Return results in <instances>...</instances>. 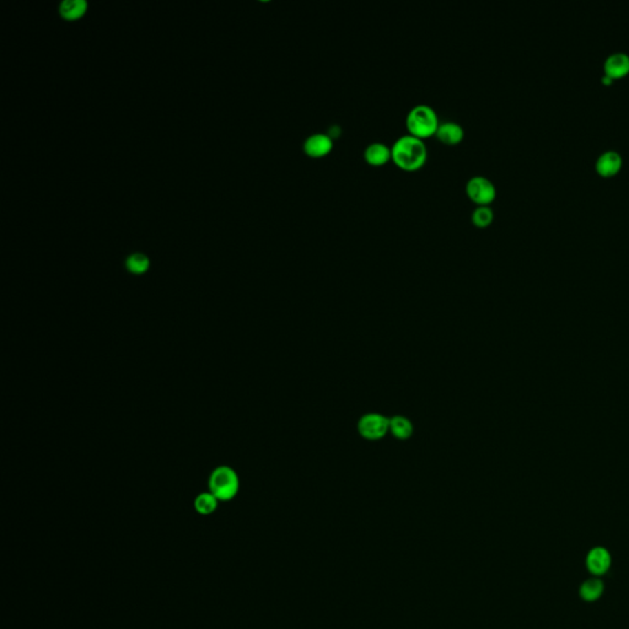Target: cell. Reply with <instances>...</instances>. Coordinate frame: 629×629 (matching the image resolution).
I'll return each instance as SVG.
<instances>
[{
    "instance_id": "obj_13",
    "label": "cell",
    "mask_w": 629,
    "mask_h": 629,
    "mask_svg": "<svg viewBox=\"0 0 629 629\" xmlns=\"http://www.w3.org/2000/svg\"><path fill=\"white\" fill-rule=\"evenodd\" d=\"M390 431L396 439L406 440L412 435L413 425L411 423V420L398 415V417H393L390 420Z\"/></svg>"
},
{
    "instance_id": "obj_5",
    "label": "cell",
    "mask_w": 629,
    "mask_h": 629,
    "mask_svg": "<svg viewBox=\"0 0 629 629\" xmlns=\"http://www.w3.org/2000/svg\"><path fill=\"white\" fill-rule=\"evenodd\" d=\"M358 431L367 440H380L390 431V420L379 413L365 414L358 423Z\"/></svg>"
},
{
    "instance_id": "obj_10",
    "label": "cell",
    "mask_w": 629,
    "mask_h": 629,
    "mask_svg": "<svg viewBox=\"0 0 629 629\" xmlns=\"http://www.w3.org/2000/svg\"><path fill=\"white\" fill-rule=\"evenodd\" d=\"M435 136L444 144L455 145L464 139L465 131H464L462 125L457 122L448 121V122H442L439 125Z\"/></svg>"
},
{
    "instance_id": "obj_7",
    "label": "cell",
    "mask_w": 629,
    "mask_h": 629,
    "mask_svg": "<svg viewBox=\"0 0 629 629\" xmlns=\"http://www.w3.org/2000/svg\"><path fill=\"white\" fill-rule=\"evenodd\" d=\"M623 165L622 155L616 150H606L596 159L595 169L602 177H612L619 172Z\"/></svg>"
},
{
    "instance_id": "obj_8",
    "label": "cell",
    "mask_w": 629,
    "mask_h": 629,
    "mask_svg": "<svg viewBox=\"0 0 629 629\" xmlns=\"http://www.w3.org/2000/svg\"><path fill=\"white\" fill-rule=\"evenodd\" d=\"M604 70L613 80L621 79L629 73V54L626 52H615L605 59Z\"/></svg>"
},
{
    "instance_id": "obj_12",
    "label": "cell",
    "mask_w": 629,
    "mask_h": 629,
    "mask_svg": "<svg viewBox=\"0 0 629 629\" xmlns=\"http://www.w3.org/2000/svg\"><path fill=\"white\" fill-rule=\"evenodd\" d=\"M218 504H219V500L210 492L208 493L205 492V493L198 494L196 497L193 506H194V511H197L198 514L207 516L213 514L218 509Z\"/></svg>"
},
{
    "instance_id": "obj_16",
    "label": "cell",
    "mask_w": 629,
    "mask_h": 629,
    "mask_svg": "<svg viewBox=\"0 0 629 629\" xmlns=\"http://www.w3.org/2000/svg\"><path fill=\"white\" fill-rule=\"evenodd\" d=\"M494 212L488 205H478L472 212V223L478 227H487L493 221Z\"/></svg>"
},
{
    "instance_id": "obj_1",
    "label": "cell",
    "mask_w": 629,
    "mask_h": 629,
    "mask_svg": "<svg viewBox=\"0 0 629 629\" xmlns=\"http://www.w3.org/2000/svg\"><path fill=\"white\" fill-rule=\"evenodd\" d=\"M392 160L404 171L420 170L428 159L424 141L412 134L400 136L391 147Z\"/></svg>"
},
{
    "instance_id": "obj_9",
    "label": "cell",
    "mask_w": 629,
    "mask_h": 629,
    "mask_svg": "<svg viewBox=\"0 0 629 629\" xmlns=\"http://www.w3.org/2000/svg\"><path fill=\"white\" fill-rule=\"evenodd\" d=\"M586 567L595 575H602L611 567V555L604 547H595L586 557Z\"/></svg>"
},
{
    "instance_id": "obj_2",
    "label": "cell",
    "mask_w": 629,
    "mask_h": 629,
    "mask_svg": "<svg viewBox=\"0 0 629 629\" xmlns=\"http://www.w3.org/2000/svg\"><path fill=\"white\" fill-rule=\"evenodd\" d=\"M406 125L409 134L424 139L434 136L440 125L437 111L429 105H417L409 110Z\"/></svg>"
},
{
    "instance_id": "obj_15",
    "label": "cell",
    "mask_w": 629,
    "mask_h": 629,
    "mask_svg": "<svg viewBox=\"0 0 629 629\" xmlns=\"http://www.w3.org/2000/svg\"><path fill=\"white\" fill-rule=\"evenodd\" d=\"M86 3L84 0H64L59 6V12L65 19H76L85 12Z\"/></svg>"
},
{
    "instance_id": "obj_11",
    "label": "cell",
    "mask_w": 629,
    "mask_h": 629,
    "mask_svg": "<svg viewBox=\"0 0 629 629\" xmlns=\"http://www.w3.org/2000/svg\"><path fill=\"white\" fill-rule=\"evenodd\" d=\"M364 159L373 166H381L392 159L391 147L385 143H371L364 150Z\"/></svg>"
},
{
    "instance_id": "obj_14",
    "label": "cell",
    "mask_w": 629,
    "mask_h": 629,
    "mask_svg": "<svg viewBox=\"0 0 629 629\" xmlns=\"http://www.w3.org/2000/svg\"><path fill=\"white\" fill-rule=\"evenodd\" d=\"M604 583L600 579H588L580 588V595L585 601H596L604 594Z\"/></svg>"
},
{
    "instance_id": "obj_4",
    "label": "cell",
    "mask_w": 629,
    "mask_h": 629,
    "mask_svg": "<svg viewBox=\"0 0 629 629\" xmlns=\"http://www.w3.org/2000/svg\"><path fill=\"white\" fill-rule=\"evenodd\" d=\"M466 192L478 205H488L497 197L493 182L484 176H473L466 183Z\"/></svg>"
},
{
    "instance_id": "obj_6",
    "label": "cell",
    "mask_w": 629,
    "mask_h": 629,
    "mask_svg": "<svg viewBox=\"0 0 629 629\" xmlns=\"http://www.w3.org/2000/svg\"><path fill=\"white\" fill-rule=\"evenodd\" d=\"M304 152L310 158H322L333 149V139L326 133H313L307 136L302 144Z\"/></svg>"
},
{
    "instance_id": "obj_3",
    "label": "cell",
    "mask_w": 629,
    "mask_h": 629,
    "mask_svg": "<svg viewBox=\"0 0 629 629\" xmlns=\"http://www.w3.org/2000/svg\"><path fill=\"white\" fill-rule=\"evenodd\" d=\"M240 480L238 473L229 466H219L210 473L209 492L219 502H230L238 493Z\"/></svg>"
},
{
    "instance_id": "obj_18",
    "label": "cell",
    "mask_w": 629,
    "mask_h": 629,
    "mask_svg": "<svg viewBox=\"0 0 629 629\" xmlns=\"http://www.w3.org/2000/svg\"><path fill=\"white\" fill-rule=\"evenodd\" d=\"M601 81H602V84H605V85H611L615 80H613L612 78H610L606 74H604V76H602Z\"/></svg>"
},
{
    "instance_id": "obj_17",
    "label": "cell",
    "mask_w": 629,
    "mask_h": 629,
    "mask_svg": "<svg viewBox=\"0 0 629 629\" xmlns=\"http://www.w3.org/2000/svg\"><path fill=\"white\" fill-rule=\"evenodd\" d=\"M125 266L132 273L142 274V273L147 271V268H149V258L144 254L136 252V254H132V255L127 257Z\"/></svg>"
}]
</instances>
